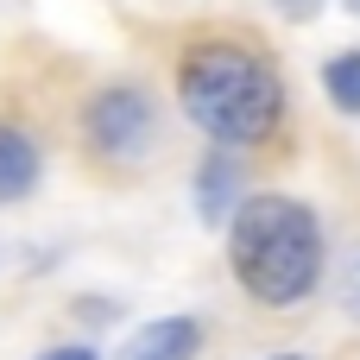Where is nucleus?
Listing matches in <instances>:
<instances>
[{
    "label": "nucleus",
    "instance_id": "11",
    "mask_svg": "<svg viewBox=\"0 0 360 360\" xmlns=\"http://www.w3.org/2000/svg\"><path fill=\"white\" fill-rule=\"evenodd\" d=\"M266 360H316V354H304V348H278V354H266Z\"/></svg>",
    "mask_w": 360,
    "mask_h": 360
},
{
    "label": "nucleus",
    "instance_id": "4",
    "mask_svg": "<svg viewBox=\"0 0 360 360\" xmlns=\"http://www.w3.org/2000/svg\"><path fill=\"white\" fill-rule=\"evenodd\" d=\"M44 184V139L19 114H0V209L32 202Z\"/></svg>",
    "mask_w": 360,
    "mask_h": 360
},
{
    "label": "nucleus",
    "instance_id": "8",
    "mask_svg": "<svg viewBox=\"0 0 360 360\" xmlns=\"http://www.w3.org/2000/svg\"><path fill=\"white\" fill-rule=\"evenodd\" d=\"M323 89L348 120H360V51H342V57L323 63Z\"/></svg>",
    "mask_w": 360,
    "mask_h": 360
},
{
    "label": "nucleus",
    "instance_id": "12",
    "mask_svg": "<svg viewBox=\"0 0 360 360\" xmlns=\"http://www.w3.org/2000/svg\"><path fill=\"white\" fill-rule=\"evenodd\" d=\"M354 360H360V354H354Z\"/></svg>",
    "mask_w": 360,
    "mask_h": 360
},
{
    "label": "nucleus",
    "instance_id": "1",
    "mask_svg": "<svg viewBox=\"0 0 360 360\" xmlns=\"http://www.w3.org/2000/svg\"><path fill=\"white\" fill-rule=\"evenodd\" d=\"M228 272L253 310L291 316L329 285V221L285 190H253L228 221Z\"/></svg>",
    "mask_w": 360,
    "mask_h": 360
},
{
    "label": "nucleus",
    "instance_id": "7",
    "mask_svg": "<svg viewBox=\"0 0 360 360\" xmlns=\"http://www.w3.org/2000/svg\"><path fill=\"white\" fill-rule=\"evenodd\" d=\"M234 184H240V171L228 158H202V171H196V221L202 228H228L234 221V209L247 202Z\"/></svg>",
    "mask_w": 360,
    "mask_h": 360
},
{
    "label": "nucleus",
    "instance_id": "9",
    "mask_svg": "<svg viewBox=\"0 0 360 360\" xmlns=\"http://www.w3.org/2000/svg\"><path fill=\"white\" fill-rule=\"evenodd\" d=\"M38 360H101V354H95L89 342H57V348H44Z\"/></svg>",
    "mask_w": 360,
    "mask_h": 360
},
{
    "label": "nucleus",
    "instance_id": "5",
    "mask_svg": "<svg viewBox=\"0 0 360 360\" xmlns=\"http://www.w3.org/2000/svg\"><path fill=\"white\" fill-rule=\"evenodd\" d=\"M209 342L202 316H158L146 329H133V342L120 348V360H196Z\"/></svg>",
    "mask_w": 360,
    "mask_h": 360
},
{
    "label": "nucleus",
    "instance_id": "2",
    "mask_svg": "<svg viewBox=\"0 0 360 360\" xmlns=\"http://www.w3.org/2000/svg\"><path fill=\"white\" fill-rule=\"evenodd\" d=\"M177 108H184V120H190L209 146L247 152V146H266V139L285 127L291 89H285L278 63H272L259 44H240V38H196V44H184V57H177Z\"/></svg>",
    "mask_w": 360,
    "mask_h": 360
},
{
    "label": "nucleus",
    "instance_id": "3",
    "mask_svg": "<svg viewBox=\"0 0 360 360\" xmlns=\"http://www.w3.org/2000/svg\"><path fill=\"white\" fill-rule=\"evenodd\" d=\"M70 152L108 177V184H139L171 158V108L146 76H95L70 101Z\"/></svg>",
    "mask_w": 360,
    "mask_h": 360
},
{
    "label": "nucleus",
    "instance_id": "6",
    "mask_svg": "<svg viewBox=\"0 0 360 360\" xmlns=\"http://www.w3.org/2000/svg\"><path fill=\"white\" fill-rule=\"evenodd\" d=\"M329 297H335V310L360 329V215L348 228L329 234Z\"/></svg>",
    "mask_w": 360,
    "mask_h": 360
},
{
    "label": "nucleus",
    "instance_id": "10",
    "mask_svg": "<svg viewBox=\"0 0 360 360\" xmlns=\"http://www.w3.org/2000/svg\"><path fill=\"white\" fill-rule=\"evenodd\" d=\"M272 6H278V13H285V19H310V13H316V6H323V0H272Z\"/></svg>",
    "mask_w": 360,
    "mask_h": 360
}]
</instances>
